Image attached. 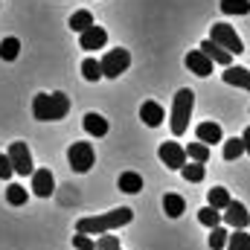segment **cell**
I'll list each match as a JSON object with an SVG mask.
<instances>
[{
  "label": "cell",
  "instance_id": "obj_1",
  "mask_svg": "<svg viewBox=\"0 0 250 250\" xmlns=\"http://www.w3.org/2000/svg\"><path fill=\"white\" fill-rule=\"evenodd\" d=\"M131 218H134V212L128 207H117L111 212H99V215H90V218H79L76 233H82V236H105V233H111L117 227L131 224Z\"/></svg>",
  "mask_w": 250,
  "mask_h": 250
},
{
  "label": "cell",
  "instance_id": "obj_2",
  "mask_svg": "<svg viewBox=\"0 0 250 250\" xmlns=\"http://www.w3.org/2000/svg\"><path fill=\"white\" fill-rule=\"evenodd\" d=\"M67 111H70V99L62 90H56V93H38L32 99V114L41 123H59V120L67 117Z\"/></svg>",
  "mask_w": 250,
  "mask_h": 250
},
{
  "label": "cell",
  "instance_id": "obj_3",
  "mask_svg": "<svg viewBox=\"0 0 250 250\" xmlns=\"http://www.w3.org/2000/svg\"><path fill=\"white\" fill-rule=\"evenodd\" d=\"M192 108H195V93H192L189 87H181V90L175 93V102H172V134H175V137L187 134Z\"/></svg>",
  "mask_w": 250,
  "mask_h": 250
},
{
  "label": "cell",
  "instance_id": "obj_4",
  "mask_svg": "<svg viewBox=\"0 0 250 250\" xmlns=\"http://www.w3.org/2000/svg\"><path fill=\"white\" fill-rule=\"evenodd\" d=\"M67 160H70V169H73V172L84 175V172H90V166H93V160H96V151H93L90 143H73V146L67 148Z\"/></svg>",
  "mask_w": 250,
  "mask_h": 250
},
{
  "label": "cell",
  "instance_id": "obj_5",
  "mask_svg": "<svg viewBox=\"0 0 250 250\" xmlns=\"http://www.w3.org/2000/svg\"><path fill=\"white\" fill-rule=\"evenodd\" d=\"M209 41H215L218 47H224L227 53H245V44H242V38L236 35V29L233 26H227V23H212V29H209Z\"/></svg>",
  "mask_w": 250,
  "mask_h": 250
},
{
  "label": "cell",
  "instance_id": "obj_6",
  "mask_svg": "<svg viewBox=\"0 0 250 250\" xmlns=\"http://www.w3.org/2000/svg\"><path fill=\"white\" fill-rule=\"evenodd\" d=\"M128 64H131V53H128V50H123V47L108 50L105 59H102V76H108V79H120L125 70H128Z\"/></svg>",
  "mask_w": 250,
  "mask_h": 250
},
{
  "label": "cell",
  "instance_id": "obj_7",
  "mask_svg": "<svg viewBox=\"0 0 250 250\" xmlns=\"http://www.w3.org/2000/svg\"><path fill=\"white\" fill-rule=\"evenodd\" d=\"M9 160H12V169H15V175H32L35 172V166H32V154H29V148H26V143H12L9 146Z\"/></svg>",
  "mask_w": 250,
  "mask_h": 250
},
{
  "label": "cell",
  "instance_id": "obj_8",
  "mask_svg": "<svg viewBox=\"0 0 250 250\" xmlns=\"http://www.w3.org/2000/svg\"><path fill=\"white\" fill-rule=\"evenodd\" d=\"M157 154H160V160H163V166H166V169L181 172V169L187 166V148H184L181 143H160Z\"/></svg>",
  "mask_w": 250,
  "mask_h": 250
},
{
  "label": "cell",
  "instance_id": "obj_9",
  "mask_svg": "<svg viewBox=\"0 0 250 250\" xmlns=\"http://www.w3.org/2000/svg\"><path fill=\"white\" fill-rule=\"evenodd\" d=\"M224 221H227L233 230H248V224H250L248 207H245L242 201H230V207L224 209Z\"/></svg>",
  "mask_w": 250,
  "mask_h": 250
},
{
  "label": "cell",
  "instance_id": "obj_10",
  "mask_svg": "<svg viewBox=\"0 0 250 250\" xmlns=\"http://www.w3.org/2000/svg\"><path fill=\"white\" fill-rule=\"evenodd\" d=\"M32 192L38 198H50L56 192V178H53L50 169H35L32 172Z\"/></svg>",
  "mask_w": 250,
  "mask_h": 250
},
{
  "label": "cell",
  "instance_id": "obj_11",
  "mask_svg": "<svg viewBox=\"0 0 250 250\" xmlns=\"http://www.w3.org/2000/svg\"><path fill=\"white\" fill-rule=\"evenodd\" d=\"M105 44H108V32H105L102 26H96V23L79 35V47H82V50H102Z\"/></svg>",
  "mask_w": 250,
  "mask_h": 250
},
{
  "label": "cell",
  "instance_id": "obj_12",
  "mask_svg": "<svg viewBox=\"0 0 250 250\" xmlns=\"http://www.w3.org/2000/svg\"><path fill=\"white\" fill-rule=\"evenodd\" d=\"M184 62H187L189 73H195V76H201V79H207V76L212 73V59H207L201 50H189Z\"/></svg>",
  "mask_w": 250,
  "mask_h": 250
},
{
  "label": "cell",
  "instance_id": "obj_13",
  "mask_svg": "<svg viewBox=\"0 0 250 250\" xmlns=\"http://www.w3.org/2000/svg\"><path fill=\"white\" fill-rule=\"evenodd\" d=\"M195 137H198V143H204V146H209V143H224L221 125L212 123V120H207V123L198 125V128H195Z\"/></svg>",
  "mask_w": 250,
  "mask_h": 250
},
{
  "label": "cell",
  "instance_id": "obj_14",
  "mask_svg": "<svg viewBox=\"0 0 250 250\" xmlns=\"http://www.w3.org/2000/svg\"><path fill=\"white\" fill-rule=\"evenodd\" d=\"M198 50H201V53H204L207 59H212V64L230 67V62H233V53H227L224 47H218V44H215V41H209V38H207V41H204V44H201Z\"/></svg>",
  "mask_w": 250,
  "mask_h": 250
},
{
  "label": "cell",
  "instance_id": "obj_15",
  "mask_svg": "<svg viewBox=\"0 0 250 250\" xmlns=\"http://www.w3.org/2000/svg\"><path fill=\"white\" fill-rule=\"evenodd\" d=\"M221 79L227 82V84H233V87H242V90H250V70L248 67H224V73H221Z\"/></svg>",
  "mask_w": 250,
  "mask_h": 250
},
{
  "label": "cell",
  "instance_id": "obj_16",
  "mask_svg": "<svg viewBox=\"0 0 250 250\" xmlns=\"http://www.w3.org/2000/svg\"><path fill=\"white\" fill-rule=\"evenodd\" d=\"M163 117H166V114H163V108H160L157 102H151V99H148V102H143V105H140V120L148 125V128H157V125L163 123Z\"/></svg>",
  "mask_w": 250,
  "mask_h": 250
},
{
  "label": "cell",
  "instance_id": "obj_17",
  "mask_svg": "<svg viewBox=\"0 0 250 250\" xmlns=\"http://www.w3.org/2000/svg\"><path fill=\"white\" fill-rule=\"evenodd\" d=\"M84 131H87L90 137H105V134H108V120H105L102 114L90 111V114H84Z\"/></svg>",
  "mask_w": 250,
  "mask_h": 250
},
{
  "label": "cell",
  "instance_id": "obj_18",
  "mask_svg": "<svg viewBox=\"0 0 250 250\" xmlns=\"http://www.w3.org/2000/svg\"><path fill=\"white\" fill-rule=\"evenodd\" d=\"M163 212H166L169 218H181V215L187 212V201H184L181 195H175V192H166V198H163Z\"/></svg>",
  "mask_w": 250,
  "mask_h": 250
},
{
  "label": "cell",
  "instance_id": "obj_19",
  "mask_svg": "<svg viewBox=\"0 0 250 250\" xmlns=\"http://www.w3.org/2000/svg\"><path fill=\"white\" fill-rule=\"evenodd\" d=\"M230 192L224 187H212L209 192H207V207H212V209H227L230 207Z\"/></svg>",
  "mask_w": 250,
  "mask_h": 250
},
{
  "label": "cell",
  "instance_id": "obj_20",
  "mask_svg": "<svg viewBox=\"0 0 250 250\" xmlns=\"http://www.w3.org/2000/svg\"><path fill=\"white\" fill-rule=\"evenodd\" d=\"M90 26H93V15H90L87 9H79V12H73V15H70V29H73V32H79V35H82V32H84V29H90Z\"/></svg>",
  "mask_w": 250,
  "mask_h": 250
},
{
  "label": "cell",
  "instance_id": "obj_21",
  "mask_svg": "<svg viewBox=\"0 0 250 250\" xmlns=\"http://www.w3.org/2000/svg\"><path fill=\"white\" fill-rule=\"evenodd\" d=\"M120 189L128 192V195H137V192L143 189V178H140L137 172H123V175H120Z\"/></svg>",
  "mask_w": 250,
  "mask_h": 250
},
{
  "label": "cell",
  "instance_id": "obj_22",
  "mask_svg": "<svg viewBox=\"0 0 250 250\" xmlns=\"http://www.w3.org/2000/svg\"><path fill=\"white\" fill-rule=\"evenodd\" d=\"M242 154H245V140H242V137L224 140V160H239Z\"/></svg>",
  "mask_w": 250,
  "mask_h": 250
},
{
  "label": "cell",
  "instance_id": "obj_23",
  "mask_svg": "<svg viewBox=\"0 0 250 250\" xmlns=\"http://www.w3.org/2000/svg\"><path fill=\"white\" fill-rule=\"evenodd\" d=\"M18 53H21V41L18 38H3L0 41V59L3 62H15Z\"/></svg>",
  "mask_w": 250,
  "mask_h": 250
},
{
  "label": "cell",
  "instance_id": "obj_24",
  "mask_svg": "<svg viewBox=\"0 0 250 250\" xmlns=\"http://www.w3.org/2000/svg\"><path fill=\"white\" fill-rule=\"evenodd\" d=\"M187 157L192 163H207V160H209V146H204V143H189Z\"/></svg>",
  "mask_w": 250,
  "mask_h": 250
},
{
  "label": "cell",
  "instance_id": "obj_25",
  "mask_svg": "<svg viewBox=\"0 0 250 250\" xmlns=\"http://www.w3.org/2000/svg\"><path fill=\"white\" fill-rule=\"evenodd\" d=\"M224 15H250V0H221Z\"/></svg>",
  "mask_w": 250,
  "mask_h": 250
},
{
  "label": "cell",
  "instance_id": "obj_26",
  "mask_svg": "<svg viewBox=\"0 0 250 250\" xmlns=\"http://www.w3.org/2000/svg\"><path fill=\"white\" fill-rule=\"evenodd\" d=\"M221 218H224V215H221L218 209H212V207L198 209V221H201L204 227H209V230H212V227H218V224H221Z\"/></svg>",
  "mask_w": 250,
  "mask_h": 250
},
{
  "label": "cell",
  "instance_id": "obj_27",
  "mask_svg": "<svg viewBox=\"0 0 250 250\" xmlns=\"http://www.w3.org/2000/svg\"><path fill=\"white\" fill-rule=\"evenodd\" d=\"M26 198H29V195H26V189L21 187V184H9V187H6V201H9L12 207H23Z\"/></svg>",
  "mask_w": 250,
  "mask_h": 250
},
{
  "label": "cell",
  "instance_id": "obj_28",
  "mask_svg": "<svg viewBox=\"0 0 250 250\" xmlns=\"http://www.w3.org/2000/svg\"><path fill=\"white\" fill-rule=\"evenodd\" d=\"M227 250H250V236L248 230H233L227 239Z\"/></svg>",
  "mask_w": 250,
  "mask_h": 250
},
{
  "label": "cell",
  "instance_id": "obj_29",
  "mask_svg": "<svg viewBox=\"0 0 250 250\" xmlns=\"http://www.w3.org/2000/svg\"><path fill=\"white\" fill-rule=\"evenodd\" d=\"M82 76H84L87 82H99V79H102V62L84 59V62H82Z\"/></svg>",
  "mask_w": 250,
  "mask_h": 250
},
{
  "label": "cell",
  "instance_id": "obj_30",
  "mask_svg": "<svg viewBox=\"0 0 250 250\" xmlns=\"http://www.w3.org/2000/svg\"><path fill=\"white\" fill-rule=\"evenodd\" d=\"M181 175L187 178L189 184H201V181H204V175H207V169H204V163H189V166L181 169Z\"/></svg>",
  "mask_w": 250,
  "mask_h": 250
},
{
  "label": "cell",
  "instance_id": "obj_31",
  "mask_svg": "<svg viewBox=\"0 0 250 250\" xmlns=\"http://www.w3.org/2000/svg\"><path fill=\"white\" fill-rule=\"evenodd\" d=\"M227 239H230V233L224 227H212L209 230V248L212 250H224L227 248Z\"/></svg>",
  "mask_w": 250,
  "mask_h": 250
},
{
  "label": "cell",
  "instance_id": "obj_32",
  "mask_svg": "<svg viewBox=\"0 0 250 250\" xmlns=\"http://www.w3.org/2000/svg\"><path fill=\"white\" fill-rule=\"evenodd\" d=\"M96 250H123V248H120V239H117V236L105 233V236L96 239Z\"/></svg>",
  "mask_w": 250,
  "mask_h": 250
},
{
  "label": "cell",
  "instance_id": "obj_33",
  "mask_svg": "<svg viewBox=\"0 0 250 250\" xmlns=\"http://www.w3.org/2000/svg\"><path fill=\"white\" fill-rule=\"evenodd\" d=\"M73 248H76V250H96V242H93L90 236L76 233V236H73Z\"/></svg>",
  "mask_w": 250,
  "mask_h": 250
},
{
  "label": "cell",
  "instance_id": "obj_34",
  "mask_svg": "<svg viewBox=\"0 0 250 250\" xmlns=\"http://www.w3.org/2000/svg\"><path fill=\"white\" fill-rule=\"evenodd\" d=\"M15 175V169H12V160H9V154H0V178L3 181H9Z\"/></svg>",
  "mask_w": 250,
  "mask_h": 250
},
{
  "label": "cell",
  "instance_id": "obj_35",
  "mask_svg": "<svg viewBox=\"0 0 250 250\" xmlns=\"http://www.w3.org/2000/svg\"><path fill=\"white\" fill-rule=\"evenodd\" d=\"M242 140H245V151L250 154V125L245 128V134H242Z\"/></svg>",
  "mask_w": 250,
  "mask_h": 250
}]
</instances>
